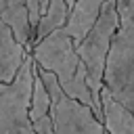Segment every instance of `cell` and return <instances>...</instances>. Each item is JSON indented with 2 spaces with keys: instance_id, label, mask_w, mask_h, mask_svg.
<instances>
[{
  "instance_id": "obj_1",
  "label": "cell",
  "mask_w": 134,
  "mask_h": 134,
  "mask_svg": "<svg viewBox=\"0 0 134 134\" xmlns=\"http://www.w3.org/2000/svg\"><path fill=\"white\" fill-rule=\"evenodd\" d=\"M29 52L38 67H44L57 75L61 88L69 96H73L94 109L86 65H84L82 57L77 54V48H75L71 36L65 31V27L54 29L46 38L38 40Z\"/></svg>"
},
{
  "instance_id": "obj_2",
  "label": "cell",
  "mask_w": 134,
  "mask_h": 134,
  "mask_svg": "<svg viewBox=\"0 0 134 134\" xmlns=\"http://www.w3.org/2000/svg\"><path fill=\"white\" fill-rule=\"evenodd\" d=\"M119 27L105 67V86L134 113V0H117Z\"/></svg>"
},
{
  "instance_id": "obj_3",
  "label": "cell",
  "mask_w": 134,
  "mask_h": 134,
  "mask_svg": "<svg viewBox=\"0 0 134 134\" xmlns=\"http://www.w3.org/2000/svg\"><path fill=\"white\" fill-rule=\"evenodd\" d=\"M119 27V10H117V0H107L98 19L90 27V31L84 36V40L75 46L77 54L82 57L86 71H88V86L92 92L94 100V115L103 121V105H100V88L105 86V67H107V57L111 50L113 36Z\"/></svg>"
},
{
  "instance_id": "obj_4",
  "label": "cell",
  "mask_w": 134,
  "mask_h": 134,
  "mask_svg": "<svg viewBox=\"0 0 134 134\" xmlns=\"http://www.w3.org/2000/svg\"><path fill=\"white\" fill-rule=\"evenodd\" d=\"M36 73L50 94V117L54 134H105V124L94 115V109L69 96L54 73L36 65Z\"/></svg>"
},
{
  "instance_id": "obj_5",
  "label": "cell",
  "mask_w": 134,
  "mask_h": 134,
  "mask_svg": "<svg viewBox=\"0 0 134 134\" xmlns=\"http://www.w3.org/2000/svg\"><path fill=\"white\" fill-rule=\"evenodd\" d=\"M36 61L27 52L15 80L0 84V134H36L29 117Z\"/></svg>"
},
{
  "instance_id": "obj_6",
  "label": "cell",
  "mask_w": 134,
  "mask_h": 134,
  "mask_svg": "<svg viewBox=\"0 0 134 134\" xmlns=\"http://www.w3.org/2000/svg\"><path fill=\"white\" fill-rule=\"evenodd\" d=\"M107 0H75L73 6L69 8V17L65 23V31L71 36L73 44L77 46L84 36L90 31V27L94 25V21L98 19L103 6Z\"/></svg>"
},
{
  "instance_id": "obj_7",
  "label": "cell",
  "mask_w": 134,
  "mask_h": 134,
  "mask_svg": "<svg viewBox=\"0 0 134 134\" xmlns=\"http://www.w3.org/2000/svg\"><path fill=\"white\" fill-rule=\"evenodd\" d=\"M100 105H103V124L109 134H134V113L121 105L107 86L100 88Z\"/></svg>"
},
{
  "instance_id": "obj_8",
  "label": "cell",
  "mask_w": 134,
  "mask_h": 134,
  "mask_svg": "<svg viewBox=\"0 0 134 134\" xmlns=\"http://www.w3.org/2000/svg\"><path fill=\"white\" fill-rule=\"evenodd\" d=\"M0 17L13 29L15 38L29 52L34 46V31L29 27V15H27L25 0H0Z\"/></svg>"
},
{
  "instance_id": "obj_9",
  "label": "cell",
  "mask_w": 134,
  "mask_h": 134,
  "mask_svg": "<svg viewBox=\"0 0 134 134\" xmlns=\"http://www.w3.org/2000/svg\"><path fill=\"white\" fill-rule=\"evenodd\" d=\"M25 46L15 38L13 29L8 27L0 36V84H8L15 80L25 61Z\"/></svg>"
},
{
  "instance_id": "obj_10",
  "label": "cell",
  "mask_w": 134,
  "mask_h": 134,
  "mask_svg": "<svg viewBox=\"0 0 134 134\" xmlns=\"http://www.w3.org/2000/svg\"><path fill=\"white\" fill-rule=\"evenodd\" d=\"M29 117H31L36 134H54V126H52V117H50V94H48V90H46V86L38 73L34 77Z\"/></svg>"
},
{
  "instance_id": "obj_11",
  "label": "cell",
  "mask_w": 134,
  "mask_h": 134,
  "mask_svg": "<svg viewBox=\"0 0 134 134\" xmlns=\"http://www.w3.org/2000/svg\"><path fill=\"white\" fill-rule=\"evenodd\" d=\"M67 17H69V6H67L65 0H48V6H46V10L40 15V21H38V27H36L34 44H36L38 40L46 38L48 34H52L54 29L65 27Z\"/></svg>"
},
{
  "instance_id": "obj_12",
  "label": "cell",
  "mask_w": 134,
  "mask_h": 134,
  "mask_svg": "<svg viewBox=\"0 0 134 134\" xmlns=\"http://www.w3.org/2000/svg\"><path fill=\"white\" fill-rule=\"evenodd\" d=\"M25 6H27V15H29V27L36 36V27H38V21H40V2L38 0H25Z\"/></svg>"
},
{
  "instance_id": "obj_13",
  "label": "cell",
  "mask_w": 134,
  "mask_h": 134,
  "mask_svg": "<svg viewBox=\"0 0 134 134\" xmlns=\"http://www.w3.org/2000/svg\"><path fill=\"white\" fill-rule=\"evenodd\" d=\"M38 2H40V15H42L46 10V6H48V0H38Z\"/></svg>"
},
{
  "instance_id": "obj_14",
  "label": "cell",
  "mask_w": 134,
  "mask_h": 134,
  "mask_svg": "<svg viewBox=\"0 0 134 134\" xmlns=\"http://www.w3.org/2000/svg\"><path fill=\"white\" fill-rule=\"evenodd\" d=\"M6 29H8V25H6V23L2 21V17H0V36H2V34L6 31Z\"/></svg>"
},
{
  "instance_id": "obj_15",
  "label": "cell",
  "mask_w": 134,
  "mask_h": 134,
  "mask_svg": "<svg viewBox=\"0 0 134 134\" xmlns=\"http://www.w3.org/2000/svg\"><path fill=\"white\" fill-rule=\"evenodd\" d=\"M65 2H67V6H69V8H71V6H73V2H75V0H65Z\"/></svg>"
},
{
  "instance_id": "obj_16",
  "label": "cell",
  "mask_w": 134,
  "mask_h": 134,
  "mask_svg": "<svg viewBox=\"0 0 134 134\" xmlns=\"http://www.w3.org/2000/svg\"><path fill=\"white\" fill-rule=\"evenodd\" d=\"M105 134H109V132H107V130H105Z\"/></svg>"
}]
</instances>
